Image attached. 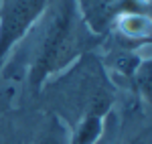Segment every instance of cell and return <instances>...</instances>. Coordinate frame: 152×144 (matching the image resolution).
<instances>
[{
  "label": "cell",
  "instance_id": "6da1fadb",
  "mask_svg": "<svg viewBox=\"0 0 152 144\" xmlns=\"http://www.w3.org/2000/svg\"><path fill=\"white\" fill-rule=\"evenodd\" d=\"M102 41L87 26L75 0H47L43 14L0 67L2 77L20 83L18 106H33L47 79L65 71L81 55L97 51Z\"/></svg>",
  "mask_w": 152,
  "mask_h": 144
},
{
  "label": "cell",
  "instance_id": "7a4b0ae2",
  "mask_svg": "<svg viewBox=\"0 0 152 144\" xmlns=\"http://www.w3.org/2000/svg\"><path fill=\"white\" fill-rule=\"evenodd\" d=\"M120 97L122 91L105 71L97 51H89L47 79L33 106L55 116L69 130L71 144H94Z\"/></svg>",
  "mask_w": 152,
  "mask_h": 144
},
{
  "label": "cell",
  "instance_id": "3957f363",
  "mask_svg": "<svg viewBox=\"0 0 152 144\" xmlns=\"http://www.w3.org/2000/svg\"><path fill=\"white\" fill-rule=\"evenodd\" d=\"M94 144H152L150 108L138 97L118 102L105 116L99 138Z\"/></svg>",
  "mask_w": 152,
  "mask_h": 144
},
{
  "label": "cell",
  "instance_id": "277c9868",
  "mask_svg": "<svg viewBox=\"0 0 152 144\" xmlns=\"http://www.w3.org/2000/svg\"><path fill=\"white\" fill-rule=\"evenodd\" d=\"M47 0H2L0 4V67L26 31L43 14Z\"/></svg>",
  "mask_w": 152,
  "mask_h": 144
},
{
  "label": "cell",
  "instance_id": "5b68a950",
  "mask_svg": "<svg viewBox=\"0 0 152 144\" xmlns=\"http://www.w3.org/2000/svg\"><path fill=\"white\" fill-rule=\"evenodd\" d=\"M87 26L104 39L118 16L136 12L150 14V0H75Z\"/></svg>",
  "mask_w": 152,
  "mask_h": 144
}]
</instances>
